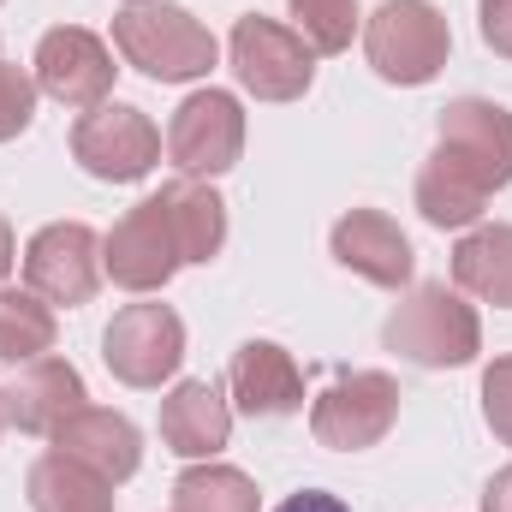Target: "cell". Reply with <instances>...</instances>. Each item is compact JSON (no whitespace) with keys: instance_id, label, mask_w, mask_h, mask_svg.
I'll use <instances>...</instances> for the list:
<instances>
[{"instance_id":"cell-1","label":"cell","mask_w":512,"mask_h":512,"mask_svg":"<svg viewBox=\"0 0 512 512\" xmlns=\"http://www.w3.org/2000/svg\"><path fill=\"white\" fill-rule=\"evenodd\" d=\"M382 340L417 370H459L483 352V322L447 280H423L405 292V304H393Z\"/></svg>"},{"instance_id":"cell-2","label":"cell","mask_w":512,"mask_h":512,"mask_svg":"<svg viewBox=\"0 0 512 512\" xmlns=\"http://www.w3.org/2000/svg\"><path fill=\"white\" fill-rule=\"evenodd\" d=\"M114 48L126 54V66H137L143 78L155 84H191V78H209L215 66V36L209 24H197L185 6H167V0H143L126 6L114 18Z\"/></svg>"},{"instance_id":"cell-3","label":"cell","mask_w":512,"mask_h":512,"mask_svg":"<svg viewBox=\"0 0 512 512\" xmlns=\"http://www.w3.org/2000/svg\"><path fill=\"white\" fill-rule=\"evenodd\" d=\"M364 54L376 66V78L417 90V84L441 78V66L453 54V30L435 0H382L364 24Z\"/></svg>"},{"instance_id":"cell-4","label":"cell","mask_w":512,"mask_h":512,"mask_svg":"<svg viewBox=\"0 0 512 512\" xmlns=\"http://www.w3.org/2000/svg\"><path fill=\"white\" fill-rule=\"evenodd\" d=\"M399 417V382L382 370H334V382L316 393L310 405V435L328 453H364L387 441Z\"/></svg>"},{"instance_id":"cell-5","label":"cell","mask_w":512,"mask_h":512,"mask_svg":"<svg viewBox=\"0 0 512 512\" xmlns=\"http://www.w3.org/2000/svg\"><path fill=\"white\" fill-rule=\"evenodd\" d=\"M227 54H233V78L256 102H298L310 90V78H316V48L298 30H286V24H274L262 12L233 24Z\"/></svg>"},{"instance_id":"cell-6","label":"cell","mask_w":512,"mask_h":512,"mask_svg":"<svg viewBox=\"0 0 512 512\" xmlns=\"http://www.w3.org/2000/svg\"><path fill=\"white\" fill-rule=\"evenodd\" d=\"M72 161H78L90 179L137 185V179H149L155 161H161V131L149 126L143 108L102 102V108H90V114L72 126Z\"/></svg>"},{"instance_id":"cell-7","label":"cell","mask_w":512,"mask_h":512,"mask_svg":"<svg viewBox=\"0 0 512 512\" xmlns=\"http://www.w3.org/2000/svg\"><path fill=\"white\" fill-rule=\"evenodd\" d=\"M167 155L185 179H215L245 155V108L227 90H197L167 120Z\"/></svg>"},{"instance_id":"cell-8","label":"cell","mask_w":512,"mask_h":512,"mask_svg":"<svg viewBox=\"0 0 512 512\" xmlns=\"http://www.w3.org/2000/svg\"><path fill=\"white\" fill-rule=\"evenodd\" d=\"M114 72L120 66H114L108 42L96 30H84V24H60V30H48L36 42V90L48 102L72 108V114L102 108L114 96Z\"/></svg>"},{"instance_id":"cell-9","label":"cell","mask_w":512,"mask_h":512,"mask_svg":"<svg viewBox=\"0 0 512 512\" xmlns=\"http://www.w3.org/2000/svg\"><path fill=\"white\" fill-rule=\"evenodd\" d=\"M102 358L126 387L173 382L185 364V322L167 304H126L102 334Z\"/></svg>"},{"instance_id":"cell-10","label":"cell","mask_w":512,"mask_h":512,"mask_svg":"<svg viewBox=\"0 0 512 512\" xmlns=\"http://www.w3.org/2000/svg\"><path fill=\"white\" fill-rule=\"evenodd\" d=\"M179 268H185V256H179V239H173V221H167L161 197L131 203L114 221V233L102 239V274L126 292H161Z\"/></svg>"},{"instance_id":"cell-11","label":"cell","mask_w":512,"mask_h":512,"mask_svg":"<svg viewBox=\"0 0 512 512\" xmlns=\"http://www.w3.org/2000/svg\"><path fill=\"white\" fill-rule=\"evenodd\" d=\"M24 286L42 304H90L102 286V239L84 221H54L24 245Z\"/></svg>"},{"instance_id":"cell-12","label":"cell","mask_w":512,"mask_h":512,"mask_svg":"<svg viewBox=\"0 0 512 512\" xmlns=\"http://www.w3.org/2000/svg\"><path fill=\"white\" fill-rule=\"evenodd\" d=\"M84 376L66 358H30V364H6L0 376V423L18 435H60V423L72 411H84Z\"/></svg>"},{"instance_id":"cell-13","label":"cell","mask_w":512,"mask_h":512,"mask_svg":"<svg viewBox=\"0 0 512 512\" xmlns=\"http://www.w3.org/2000/svg\"><path fill=\"white\" fill-rule=\"evenodd\" d=\"M489 197L512 185V114L501 102H483V96H465V102H447L441 108V143Z\"/></svg>"},{"instance_id":"cell-14","label":"cell","mask_w":512,"mask_h":512,"mask_svg":"<svg viewBox=\"0 0 512 512\" xmlns=\"http://www.w3.org/2000/svg\"><path fill=\"white\" fill-rule=\"evenodd\" d=\"M328 251H334L340 268H352L358 280L387 286V292L411 286V268H417L411 239L399 233V221H387L382 209H352V215H340L334 233H328Z\"/></svg>"},{"instance_id":"cell-15","label":"cell","mask_w":512,"mask_h":512,"mask_svg":"<svg viewBox=\"0 0 512 512\" xmlns=\"http://www.w3.org/2000/svg\"><path fill=\"white\" fill-rule=\"evenodd\" d=\"M227 393L245 417H292V411H304V370L286 346L245 340L227 364Z\"/></svg>"},{"instance_id":"cell-16","label":"cell","mask_w":512,"mask_h":512,"mask_svg":"<svg viewBox=\"0 0 512 512\" xmlns=\"http://www.w3.org/2000/svg\"><path fill=\"white\" fill-rule=\"evenodd\" d=\"M54 447L72 453L78 465L102 471L108 483H126V477H137V465H143V435H137V423L120 417V411H102V405L72 411V417L60 423Z\"/></svg>"},{"instance_id":"cell-17","label":"cell","mask_w":512,"mask_h":512,"mask_svg":"<svg viewBox=\"0 0 512 512\" xmlns=\"http://www.w3.org/2000/svg\"><path fill=\"white\" fill-rule=\"evenodd\" d=\"M233 435V405L215 382H179L161 399V441L179 459H215Z\"/></svg>"},{"instance_id":"cell-18","label":"cell","mask_w":512,"mask_h":512,"mask_svg":"<svg viewBox=\"0 0 512 512\" xmlns=\"http://www.w3.org/2000/svg\"><path fill=\"white\" fill-rule=\"evenodd\" d=\"M24 495H30V512H114V483L60 447L30 465Z\"/></svg>"},{"instance_id":"cell-19","label":"cell","mask_w":512,"mask_h":512,"mask_svg":"<svg viewBox=\"0 0 512 512\" xmlns=\"http://www.w3.org/2000/svg\"><path fill=\"white\" fill-rule=\"evenodd\" d=\"M155 197H161V209L173 221V239H179L185 262H215L221 256V245H227V203L203 179H173Z\"/></svg>"},{"instance_id":"cell-20","label":"cell","mask_w":512,"mask_h":512,"mask_svg":"<svg viewBox=\"0 0 512 512\" xmlns=\"http://www.w3.org/2000/svg\"><path fill=\"white\" fill-rule=\"evenodd\" d=\"M417 209H423V221L429 227H441V233H453V227H471V221H483V209H489V191L447 155V149H435L423 167H417Z\"/></svg>"},{"instance_id":"cell-21","label":"cell","mask_w":512,"mask_h":512,"mask_svg":"<svg viewBox=\"0 0 512 512\" xmlns=\"http://www.w3.org/2000/svg\"><path fill=\"white\" fill-rule=\"evenodd\" d=\"M453 286L495 304V310H512V227L465 233L453 251Z\"/></svg>"},{"instance_id":"cell-22","label":"cell","mask_w":512,"mask_h":512,"mask_svg":"<svg viewBox=\"0 0 512 512\" xmlns=\"http://www.w3.org/2000/svg\"><path fill=\"white\" fill-rule=\"evenodd\" d=\"M173 512H262V495L245 471L233 465H191L173 483Z\"/></svg>"},{"instance_id":"cell-23","label":"cell","mask_w":512,"mask_h":512,"mask_svg":"<svg viewBox=\"0 0 512 512\" xmlns=\"http://www.w3.org/2000/svg\"><path fill=\"white\" fill-rule=\"evenodd\" d=\"M42 352H54V304L0 286V364H30Z\"/></svg>"},{"instance_id":"cell-24","label":"cell","mask_w":512,"mask_h":512,"mask_svg":"<svg viewBox=\"0 0 512 512\" xmlns=\"http://www.w3.org/2000/svg\"><path fill=\"white\" fill-rule=\"evenodd\" d=\"M292 18H298V36L316 48V54H340L352 48V30H358V0H286Z\"/></svg>"},{"instance_id":"cell-25","label":"cell","mask_w":512,"mask_h":512,"mask_svg":"<svg viewBox=\"0 0 512 512\" xmlns=\"http://www.w3.org/2000/svg\"><path fill=\"white\" fill-rule=\"evenodd\" d=\"M36 78L24 72V66H6L0 60V143H12L18 131H30V120H36Z\"/></svg>"},{"instance_id":"cell-26","label":"cell","mask_w":512,"mask_h":512,"mask_svg":"<svg viewBox=\"0 0 512 512\" xmlns=\"http://www.w3.org/2000/svg\"><path fill=\"white\" fill-rule=\"evenodd\" d=\"M483 417H489L495 441L512 447V352H507V358H495V364L483 370Z\"/></svg>"},{"instance_id":"cell-27","label":"cell","mask_w":512,"mask_h":512,"mask_svg":"<svg viewBox=\"0 0 512 512\" xmlns=\"http://www.w3.org/2000/svg\"><path fill=\"white\" fill-rule=\"evenodd\" d=\"M477 24H483V42H489L501 60H512V0H483Z\"/></svg>"},{"instance_id":"cell-28","label":"cell","mask_w":512,"mask_h":512,"mask_svg":"<svg viewBox=\"0 0 512 512\" xmlns=\"http://www.w3.org/2000/svg\"><path fill=\"white\" fill-rule=\"evenodd\" d=\"M274 512H352L340 495H328V489H304V495H292V501H280Z\"/></svg>"},{"instance_id":"cell-29","label":"cell","mask_w":512,"mask_h":512,"mask_svg":"<svg viewBox=\"0 0 512 512\" xmlns=\"http://www.w3.org/2000/svg\"><path fill=\"white\" fill-rule=\"evenodd\" d=\"M483 512H512V465L489 477V489H483Z\"/></svg>"},{"instance_id":"cell-30","label":"cell","mask_w":512,"mask_h":512,"mask_svg":"<svg viewBox=\"0 0 512 512\" xmlns=\"http://www.w3.org/2000/svg\"><path fill=\"white\" fill-rule=\"evenodd\" d=\"M12 262H18V245H12V227H6V215H0V280L12 274Z\"/></svg>"},{"instance_id":"cell-31","label":"cell","mask_w":512,"mask_h":512,"mask_svg":"<svg viewBox=\"0 0 512 512\" xmlns=\"http://www.w3.org/2000/svg\"><path fill=\"white\" fill-rule=\"evenodd\" d=\"M126 6H143V0H126Z\"/></svg>"}]
</instances>
